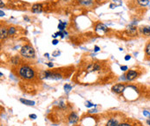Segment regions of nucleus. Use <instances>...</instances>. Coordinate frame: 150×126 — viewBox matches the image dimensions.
Masks as SVG:
<instances>
[{
  "label": "nucleus",
  "mask_w": 150,
  "mask_h": 126,
  "mask_svg": "<svg viewBox=\"0 0 150 126\" xmlns=\"http://www.w3.org/2000/svg\"><path fill=\"white\" fill-rule=\"evenodd\" d=\"M44 56H46L47 58H49V54H44Z\"/></svg>",
  "instance_id": "obj_34"
},
{
  "label": "nucleus",
  "mask_w": 150,
  "mask_h": 126,
  "mask_svg": "<svg viewBox=\"0 0 150 126\" xmlns=\"http://www.w3.org/2000/svg\"><path fill=\"white\" fill-rule=\"evenodd\" d=\"M100 50V47L98 46H95V52H98Z\"/></svg>",
  "instance_id": "obj_27"
},
{
  "label": "nucleus",
  "mask_w": 150,
  "mask_h": 126,
  "mask_svg": "<svg viewBox=\"0 0 150 126\" xmlns=\"http://www.w3.org/2000/svg\"><path fill=\"white\" fill-rule=\"evenodd\" d=\"M63 1H69V0H63Z\"/></svg>",
  "instance_id": "obj_35"
},
{
  "label": "nucleus",
  "mask_w": 150,
  "mask_h": 126,
  "mask_svg": "<svg viewBox=\"0 0 150 126\" xmlns=\"http://www.w3.org/2000/svg\"><path fill=\"white\" fill-rule=\"evenodd\" d=\"M93 3V0H79V4H82V5L88 6L89 4H91Z\"/></svg>",
  "instance_id": "obj_14"
},
{
  "label": "nucleus",
  "mask_w": 150,
  "mask_h": 126,
  "mask_svg": "<svg viewBox=\"0 0 150 126\" xmlns=\"http://www.w3.org/2000/svg\"><path fill=\"white\" fill-rule=\"evenodd\" d=\"M143 115L146 116V117H150V112L147 111H143Z\"/></svg>",
  "instance_id": "obj_21"
},
{
  "label": "nucleus",
  "mask_w": 150,
  "mask_h": 126,
  "mask_svg": "<svg viewBox=\"0 0 150 126\" xmlns=\"http://www.w3.org/2000/svg\"><path fill=\"white\" fill-rule=\"evenodd\" d=\"M30 118H31V119H36V118H37V115H35V114H30Z\"/></svg>",
  "instance_id": "obj_23"
},
{
  "label": "nucleus",
  "mask_w": 150,
  "mask_h": 126,
  "mask_svg": "<svg viewBox=\"0 0 150 126\" xmlns=\"http://www.w3.org/2000/svg\"><path fill=\"white\" fill-rule=\"evenodd\" d=\"M16 28L15 27H10L8 28V34H9V35H14L16 33Z\"/></svg>",
  "instance_id": "obj_17"
},
{
  "label": "nucleus",
  "mask_w": 150,
  "mask_h": 126,
  "mask_svg": "<svg viewBox=\"0 0 150 126\" xmlns=\"http://www.w3.org/2000/svg\"><path fill=\"white\" fill-rule=\"evenodd\" d=\"M47 66H48L49 67H53V63L49 62V63H47Z\"/></svg>",
  "instance_id": "obj_28"
},
{
  "label": "nucleus",
  "mask_w": 150,
  "mask_h": 126,
  "mask_svg": "<svg viewBox=\"0 0 150 126\" xmlns=\"http://www.w3.org/2000/svg\"><path fill=\"white\" fill-rule=\"evenodd\" d=\"M86 107L88 108H90V107H93V106H95V104H92V103H90V102H86Z\"/></svg>",
  "instance_id": "obj_20"
},
{
  "label": "nucleus",
  "mask_w": 150,
  "mask_h": 126,
  "mask_svg": "<svg viewBox=\"0 0 150 126\" xmlns=\"http://www.w3.org/2000/svg\"><path fill=\"white\" fill-rule=\"evenodd\" d=\"M20 54L24 58H28V59L35 58V50L30 45H24L21 49Z\"/></svg>",
  "instance_id": "obj_2"
},
{
  "label": "nucleus",
  "mask_w": 150,
  "mask_h": 126,
  "mask_svg": "<svg viewBox=\"0 0 150 126\" xmlns=\"http://www.w3.org/2000/svg\"><path fill=\"white\" fill-rule=\"evenodd\" d=\"M145 53L147 56H150V42H147L145 47Z\"/></svg>",
  "instance_id": "obj_16"
},
{
  "label": "nucleus",
  "mask_w": 150,
  "mask_h": 126,
  "mask_svg": "<svg viewBox=\"0 0 150 126\" xmlns=\"http://www.w3.org/2000/svg\"><path fill=\"white\" fill-rule=\"evenodd\" d=\"M121 71H127L128 66H121Z\"/></svg>",
  "instance_id": "obj_22"
},
{
  "label": "nucleus",
  "mask_w": 150,
  "mask_h": 126,
  "mask_svg": "<svg viewBox=\"0 0 150 126\" xmlns=\"http://www.w3.org/2000/svg\"><path fill=\"white\" fill-rule=\"evenodd\" d=\"M147 124L150 125V118H148V119L147 120Z\"/></svg>",
  "instance_id": "obj_32"
},
{
  "label": "nucleus",
  "mask_w": 150,
  "mask_h": 126,
  "mask_svg": "<svg viewBox=\"0 0 150 126\" xmlns=\"http://www.w3.org/2000/svg\"><path fill=\"white\" fill-rule=\"evenodd\" d=\"M20 101L22 102L23 104H26V105H35V102L31 100H28V99H20Z\"/></svg>",
  "instance_id": "obj_13"
},
{
  "label": "nucleus",
  "mask_w": 150,
  "mask_h": 126,
  "mask_svg": "<svg viewBox=\"0 0 150 126\" xmlns=\"http://www.w3.org/2000/svg\"><path fill=\"white\" fill-rule=\"evenodd\" d=\"M96 31H102V32H107L108 31V28L105 24L103 23H98L96 26Z\"/></svg>",
  "instance_id": "obj_7"
},
{
  "label": "nucleus",
  "mask_w": 150,
  "mask_h": 126,
  "mask_svg": "<svg viewBox=\"0 0 150 126\" xmlns=\"http://www.w3.org/2000/svg\"><path fill=\"white\" fill-rule=\"evenodd\" d=\"M63 88H64V90H65V92H69L70 91H71V89H72V86L70 85H68V84H66V85H64Z\"/></svg>",
  "instance_id": "obj_18"
},
{
  "label": "nucleus",
  "mask_w": 150,
  "mask_h": 126,
  "mask_svg": "<svg viewBox=\"0 0 150 126\" xmlns=\"http://www.w3.org/2000/svg\"><path fill=\"white\" fill-rule=\"evenodd\" d=\"M130 59H131V56H130V55H126V56H125V58H124V60H125V61H129Z\"/></svg>",
  "instance_id": "obj_24"
},
{
  "label": "nucleus",
  "mask_w": 150,
  "mask_h": 126,
  "mask_svg": "<svg viewBox=\"0 0 150 126\" xmlns=\"http://www.w3.org/2000/svg\"><path fill=\"white\" fill-rule=\"evenodd\" d=\"M138 73L137 71L135 70H128V73H126L125 77H126V80H128V81H132V80H135L138 77Z\"/></svg>",
  "instance_id": "obj_3"
},
{
  "label": "nucleus",
  "mask_w": 150,
  "mask_h": 126,
  "mask_svg": "<svg viewBox=\"0 0 150 126\" xmlns=\"http://www.w3.org/2000/svg\"><path fill=\"white\" fill-rule=\"evenodd\" d=\"M8 35V28H6L5 27H1V28H0V37H1V39H5Z\"/></svg>",
  "instance_id": "obj_9"
},
{
  "label": "nucleus",
  "mask_w": 150,
  "mask_h": 126,
  "mask_svg": "<svg viewBox=\"0 0 150 126\" xmlns=\"http://www.w3.org/2000/svg\"><path fill=\"white\" fill-rule=\"evenodd\" d=\"M11 62L13 64H18V56H14L11 58Z\"/></svg>",
  "instance_id": "obj_19"
},
{
  "label": "nucleus",
  "mask_w": 150,
  "mask_h": 126,
  "mask_svg": "<svg viewBox=\"0 0 150 126\" xmlns=\"http://www.w3.org/2000/svg\"><path fill=\"white\" fill-rule=\"evenodd\" d=\"M136 3L140 6L145 7V6H147L150 4V0H136Z\"/></svg>",
  "instance_id": "obj_11"
},
{
  "label": "nucleus",
  "mask_w": 150,
  "mask_h": 126,
  "mask_svg": "<svg viewBox=\"0 0 150 126\" xmlns=\"http://www.w3.org/2000/svg\"><path fill=\"white\" fill-rule=\"evenodd\" d=\"M126 88V85L124 84H116L112 87V91L117 94H121L124 92Z\"/></svg>",
  "instance_id": "obj_4"
},
{
  "label": "nucleus",
  "mask_w": 150,
  "mask_h": 126,
  "mask_svg": "<svg viewBox=\"0 0 150 126\" xmlns=\"http://www.w3.org/2000/svg\"><path fill=\"white\" fill-rule=\"evenodd\" d=\"M66 25H67V23H63L62 21H59V24H58L59 30H60V31H63Z\"/></svg>",
  "instance_id": "obj_15"
},
{
  "label": "nucleus",
  "mask_w": 150,
  "mask_h": 126,
  "mask_svg": "<svg viewBox=\"0 0 150 126\" xmlns=\"http://www.w3.org/2000/svg\"><path fill=\"white\" fill-rule=\"evenodd\" d=\"M78 121V116L75 112H71L69 116V122L70 123H76Z\"/></svg>",
  "instance_id": "obj_8"
},
{
  "label": "nucleus",
  "mask_w": 150,
  "mask_h": 126,
  "mask_svg": "<svg viewBox=\"0 0 150 126\" xmlns=\"http://www.w3.org/2000/svg\"><path fill=\"white\" fill-rule=\"evenodd\" d=\"M23 18H24V20H26V21H27V22H30V19H29V17H27V16H24V17H23Z\"/></svg>",
  "instance_id": "obj_30"
},
{
  "label": "nucleus",
  "mask_w": 150,
  "mask_h": 126,
  "mask_svg": "<svg viewBox=\"0 0 150 126\" xmlns=\"http://www.w3.org/2000/svg\"><path fill=\"white\" fill-rule=\"evenodd\" d=\"M120 123H118V121L115 119V118H110L108 123H107V125L106 126H119Z\"/></svg>",
  "instance_id": "obj_10"
},
{
  "label": "nucleus",
  "mask_w": 150,
  "mask_h": 126,
  "mask_svg": "<svg viewBox=\"0 0 150 126\" xmlns=\"http://www.w3.org/2000/svg\"><path fill=\"white\" fill-rule=\"evenodd\" d=\"M141 32L143 33L145 36H149L150 35V26H146L141 28Z\"/></svg>",
  "instance_id": "obj_12"
},
{
  "label": "nucleus",
  "mask_w": 150,
  "mask_h": 126,
  "mask_svg": "<svg viewBox=\"0 0 150 126\" xmlns=\"http://www.w3.org/2000/svg\"><path fill=\"white\" fill-rule=\"evenodd\" d=\"M127 31H128V34H130L131 35H136L137 28H136V27H135V25L129 24V25L128 26V28H127Z\"/></svg>",
  "instance_id": "obj_6"
},
{
  "label": "nucleus",
  "mask_w": 150,
  "mask_h": 126,
  "mask_svg": "<svg viewBox=\"0 0 150 126\" xmlns=\"http://www.w3.org/2000/svg\"><path fill=\"white\" fill-rule=\"evenodd\" d=\"M149 20H150V18H149Z\"/></svg>",
  "instance_id": "obj_36"
},
{
  "label": "nucleus",
  "mask_w": 150,
  "mask_h": 126,
  "mask_svg": "<svg viewBox=\"0 0 150 126\" xmlns=\"http://www.w3.org/2000/svg\"><path fill=\"white\" fill-rule=\"evenodd\" d=\"M119 126H131L130 124H128V123H120V125Z\"/></svg>",
  "instance_id": "obj_26"
},
{
  "label": "nucleus",
  "mask_w": 150,
  "mask_h": 126,
  "mask_svg": "<svg viewBox=\"0 0 150 126\" xmlns=\"http://www.w3.org/2000/svg\"><path fill=\"white\" fill-rule=\"evenodd\" d=\"M19 75L24 80H31L34 78L35 72L31 67L28 66H23L19 68Z\"/></svg>",
  "instance_id": "obj_1"
},
{
  "label": "nucleus",
  "mask_w": 150,
  "mask_h": 126,
  "mask_svg": "<svg viewBox=\"0 0 150 126\" xmlns=\"http://www.w3.org/2000/svg\"><path fill=\"white\" fill-rule=\"evenodd\" d=\"M43 11V6L40 4H35L31 7V11L33 13H41Z\"/></svg>",
  "instance_id": "obj_5"
},
{
  "label": "nucleus",
  "mask_w": 150,
  "mask_h": 126,
  "mask_svg": "<svg viewBox=\"0 0 150 126\" xmlns=\"http://www.w3.org/2000/svg\"><path fill=\"white\" fill-rule=\"evenodd\" d=\"M0 4H1V8H3V6H4V4H3V1H0Z\"/></svg>",
  "instance_id": "obj_33"
},
{
  "label": "nucleus",
  "mask_w": 150,
  "mask_h": 126,
  "mask_svg": "<svg viewBox=\"0 0 150 126\" xmlns=\"http://www.w3.org/2000/svg\"><path fill=\"white\" fill-rule=\"evenodd\" d=\"M109 7H110L111 9H114V7H116L115 4H111L110 5H109Z\"/></svg>",
  "instance_id": "obj_29"
},
{
  "label": "nucleus",
  "mask_w": 150,
  "mask_h": 126,
  "mask_svg": "<svg viewBox=\"0 0 150 126\" xmlns=\"http://www.w3.org/2000/svg\"><path fill=\"white\" fill-rule=\"evenodd\" d=\"M58 43V41L56 39H55V40H53V41H52V44L53 45H56Z\"/></svg>",
  "instance_id": "obj_25"
},
{
  "label": "nucleus",
  "mask_w": 150,
  "mask_h": 126,
  "mask_svg": "<svg viewBox=\"0 0 150 126\" xmlns=\"http://www.w3.org/2000/svg\"><path fill=\"white\" fill-rule=\"evenodd\" d=\"M0 14H1V15H0L1 16H4V13L3 12V11H0Z\"/></svg>",
  "instance_id": "obj_31"
}]
</instances>
